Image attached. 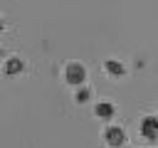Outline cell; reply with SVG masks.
<instances>
[{
	"label": "cell",
	"mask_w": 158,
	"mask_h": 148,
	"mask_svg": "<svg viewBox=\"0 0 158 148\" xmlns=\"http://www.w3.org/2000/svg\"><path fill=\"white\" fill-rule=\"evenodd\" d=\"M64 81L72 84V86H84V81H86V67L81 62H69L64 67Z\"/></svg>",
	"instance_id": "cell-1"
},
{
	"label": "cell",
	"mask_w": 158,
	"mask_h": 148,
	"mask_svg": "<svg viewBox=\"0 0 158 148\" xmlns=\"http://www.w3.org/2000/svg\"><path fill=\"white\" fill-rule=\"evenodd\" d=\"M104 143L109 146V148H121L123 143H126V131L121 128V126H106L104 128Z\"/></svg>",
	"instance_id": "cell-2"
},
{
	"label": "cell",
	"mask_w": 158,
	"mask_h": 148,
	"mask_svg": "<svg viewBox=\"0 0 158 148\" xmlns=\"http://www.w3.org/2000/svg\"><path fill=\"white\" fill-rule=\"evenodd\" d=\"M138 131H141V136H143V138L156 141V138H158V116H143V118H141Z\"/></svg>",
	"instance_id": "cell-3"
},
{
	"label": "cell",
	"mask_w": 158,
	"mask_h": 148,
	"mask_svg": "<svg viewBox=\"0 0 158 148\" xmlns=\"http://www.w3.org/2000/svg\"><path fill=\"white\" fill-rule=\"evenodd\" d=\"M25 69V62L20 59V57H7L5 59V64H2V72L7 74V76H15V74H20Z\"/></svg>",
	"instance_id": "cell-4"
},
{
	"label": "cell",
	"mask_w": 158,
	"mask_h": 148,
	"mask_svg": "<svg viewBox=\"0 0 158 148\" xmlns=\"http://www.w3.org/2000/svg\"><path fill=\"white\" fill-rule=\"evenodd\" d=\"M94 113L99 116V118H114V113H116V106L111 104V101H96L94 104Z\"/></svg>",
	"instance_id": "cell-5"
},
{
	"label": "cell",
	"mask_w": 158,
	"mask_h": 148,
	"mask_svg": "<svg viewBox=\"0 0 158 148\" xmlns=\"http://www.w3.org/2000/svg\"><path fill=\"white\" fill-rule=\"evenodd\" d=\"M104 72H106L109 76H123V74H126V67H123L118 59H106V62H104Z\"/></svg>",
	"instance_id": "cell-6"
},
{
	"label": "cell",
	"mask_w": 158,
	"mask_h": 148,
	"mask_svg": "<svg viewBox=\"0 0 158 148\" xmlns=\"http://www.w3.org/2000/svg\"><path fill=\"white\" fill-rule=\"evenodd\" d=\"M89 99H91V89H89L86 84H84V86H77V91H74V101H77V104H86Z\"/></svg>",
	"instance_id": "cell-7"
},
{
	"label": "cell",
	"mask_w": 158,
	"mask_h": 148,
	"mask_svg": "<svg viewBox=\"0 0 158 148\" xmlns=\"http://www.w3.org/2000/svg\"><path fill=\"white\" fill-rule=\"evenodd\" d=\"M0 30H2V22H0Z\"/></svg>",
	"instance_id": "cell-8"
}]
</instances>
